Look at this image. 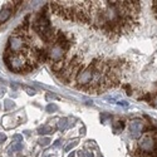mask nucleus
I'll list each match as a JSON object with an SVG mask.
<instances>
[{
    "label": "nucleus",
    "instance_id": "nucleus-5",
    "mask_svg": "<svg viewBox=\"0 0 157 157\" xmlns=\"http://www.w3.org/2000/svg\"><path fill=\"white\" fill-rule=\"evenodd\" d=\"M47 112H49V113H53V112H56L57 109H58V107L56 106V104L54 103H50V104H48V106H47Z\"/></svg>",
    "mask_w": 157,
    "mask_h": 157
},
{
    "label": "nucleus",
    "instance_id": "nucleus-8",
    "mask_svg": "<svg viewBox=\"0 0 157 157\" xmlns=\"http://www.w3.org/2000/svg\"><path fill=\"white\" fill-rule=\"evenodd\" d=\"M49 143H50V138H48V137L39 140V145H40V146H48Z\"/></svg>",
    "mask_w": 157,
    "mask_h": 157
},
{
    "label": "nucleus",
    "instance_id": "nucleus-1",
    "mask_svg": "<svg viewBox=\"0 0 157 157\" xmlns=\"http://www.w3.org/2000/svg\"><path fill=\"white\" fill-rule=\"evenodd\" d=\"M21 5V2H8L0 9V25L5 24Z\"/></svg>",
    "mask_w": 157,
    "mask_h": 157
},
{
    "label": "nucleus",
    "instance_id": "nucleus-6",
    "mask_svg": "<svg viewBox=\"0 0 157 157\" xmlns=\"http://www.w3.org/2000/svg\"><path fill=\"white\" fill-rule=\"evenodd\" d=\"M14 107H15V104H14V102H13V101H10V99H6V101H5V109H6V111L13 109Z\"/></svg>",
    "mask_w": 157,
    "mask_h": 157
},
{
    "label": "nucleus",
    "instance_id": "nucleus-11",
    "mask_svg": "<svg viewBox=\"0 0 157 157\" xmlns=\"http://www.w3.org/2000/svg\"><path fill=\"white\" fill-rule=\"evenodd\" d=\"M5 141H6V136L4 133H0V143H3Z\"/></svg>",
    "mask_w": 157,
    "mask_h": 157
},
{
    "label": "nucleus",
    "instance_id": "nucleus-10",
    "mask_svg": "<svg viewBox=\"0 0 157 157\" xmlns=\"http://www.w3.org/2000/svg\"><path fill=\"white\" fill-rule=\"evenodd\" d=\"M24 90L27 92L29 96H34L36 92H35V89H33V88H29V87H24Z\"/></svg>",
    "mask_w": 157,
    "mask_h": 157
},
{
    "label": "nucleus",
    "instance_id": "nucleus-13",
    "mask_svg": "<svg viewBox=\"0 0 157 157\" xmlns=\"http://www.w3.org/2000/svg\"><path fill=\"white\" fill-rule=\"evenodd\" d=\"M75 145H77V143H72V145H69V146H67V148H65V151H69V150H71V148H73V147H74Z\"/></svg>",
    "mask_w": 157,
    "mask_h": 157
},
{
    "label": "nucleus",
    "instance_id": "nucleus-7",
    "mask_svg": "<svg viewBox=\"0 0 157 157\" xmlns=\"http://www.w3.org/2000/svg\"><path fill=\"white\" fill-rule=\"evenodd\" d=\"M67 122H68V120H67V118H60L59 124H58V126H59V129H62V131H63V129H65V127H67V124H68Z\"/></svg>",
    "mask_w": 157,
    "mask_h": 157
},
{
    "label": "nucleus",
    "instance_id": "nucleus-9",
    "mask_svg": "<svg viewBox=\"0 0 157 157\" xmlns=\"http://www.w3.org/2000/svg\"><path fill=\"white\" fill-rule=\"evenodd\" d=\"M21 148V145H20V142H15L14 145H13V147L9 150L10 152H13V151H19Z\"/></svg>",
    "mask_w": 157,
    "mask_h": 157
},
{
    "label": "nucleus",
    "instance_id": "nucleus-15",
    "mask_svg": "<svg viewBox=\"0 0 157 157\" xmlns=\"http://www.w3.org/2000/svg\"><path fill=\"white\" fill-rule=\"evenodd\" d=\"M118 104H122V106H127V102H124V101H122V102H121V101H120V102H118Z\"/></svg>",
    "mask_w": 157,
    "mask_h": 157
},
{
    "label": "nucleus",
    "instance_id": "nucleus-16",
    "mask_svg": "<svg viewBox=\"0 0 157 157\" xmlns=\"http://www.w3.org/2000/svg\"><path fill=\"white\" fill-rule=\"evenodd\" d=\"M69 157H74V152H72V153H69Z\"/></svg>",
    "mask_w": 157,
    "mask_h": 157
},
{
    "label": "nucleus",
    "instance_id": "nucleus-12",
    "mask_svg": "<svg viewBox=\"0 0 157 157\" xmlns=\"http://www.w3.org/2000/svg\"><path fill=\"white\" fill-rule=\"evenodd\" d=\"M153 11H155L156 18H157V2H153Z\"/></svg>",
    "mask_w": 157,
    "mask_h": 157
},
{
    "label": "nucleus",
    "instance_id": "nucleus-2",
    "mask_svg": "<svg viewBox=\"0 0 157 157\" xmlns=\"http://www.w3.org/2000/svg\"><path fill=\"white\" fill-rule=\"evenodd\" d=\"M155 146H156V143H155V140L151 135L146 133V135H143L140 140V148L143 153H151V152H155Z\"/></svg>",
    "mask_w": 157,
    "mask_h": 157
},
{
    "label": "nucleus",
    "instance_id": "nucleus-4",
    "mask_svg": "<svg viewBox=\"0 0 157 157\" xmlns=\"http://www.w3.org/2000/svg\"><path fill=\"white\" fill-rule=\"evenodd\" d=\"M53 131H54V128L52 126H43V127L39 128V133L40 135H49V133L53 132Z\"/></svg>",
    "mask_w": 157,
    "mask_h": 157
},
{
    "label": "nucleus",
    "instance_id": "nucleus-14",
    "mask_svg": "<svg viewBox=\"0 0 157 157\" xmlns=\"http://www.w3.org/2000/svg\"><path fill=\"white\" fill-rule=\"evenodd\" d=\"M4 92H5V89H4V88H0V97H3Z\"/></svg>",
    "mask_w": 157,
    "mask_h": 157
},
{
    "label": "nucleus",
    "instance_id": "nucleus-3",
    "mask_svg": "<svg viewBox=\"0 0 157 157\" xmlns=\"http://www.w3.org/2000/svg\"><path fill=\"white\" fill-rule=\"evenodd\" d=\"M142 129H143V122L140 118H135L129 122V133L131 137L138 138L142 135Z\"/></svg>",
    "mask_w": 157,
    "mask_h": 157
}]
</instances>
